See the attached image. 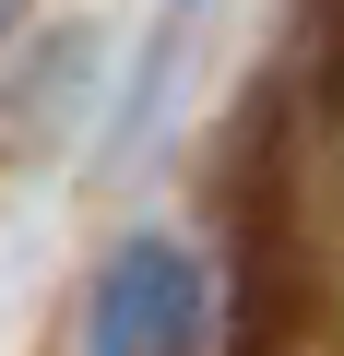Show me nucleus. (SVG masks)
<instances>
[{
  "label": "nucleus",
  "mask_w": 344,
  "mask_h": 356,
  "mask_svg": "<svg viewBox=\"0 0 344 356\" xmlns=\"http://www.w3.org/2000/svg\"><path fill=\"white\" fill-rule=\"evenodd\" d=\"M214 332V273L179 238H119L83 285V344L95 356H190Z\"/></svg>",
  "instance_id": "obj_1"
},
{
  "label": "nucleus",
  "mask_w": 344,
  "mask_h": 356,
  "mask_svg": "<svg viewBox=\"0 0 344 356\" xmlns=\"http://www.w3.org/2000/svg\"><path fill=\"white\" fill-rule=\"evenodd\" d=\"M13 13H24V0H0V24H13Z\"/></svg>",
  "instance_id": "obj_2"
}]
</instances>
